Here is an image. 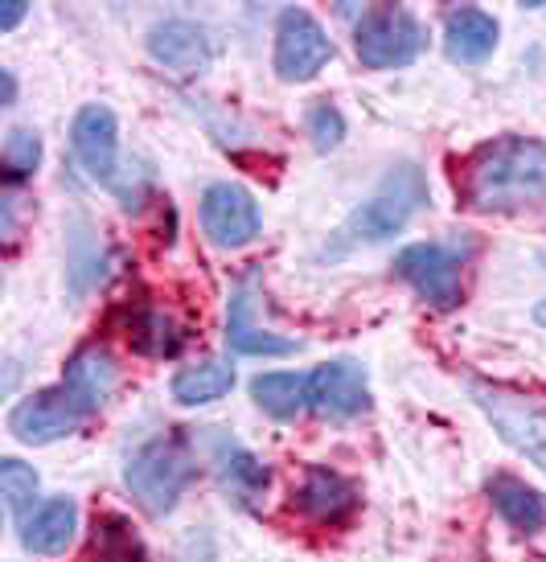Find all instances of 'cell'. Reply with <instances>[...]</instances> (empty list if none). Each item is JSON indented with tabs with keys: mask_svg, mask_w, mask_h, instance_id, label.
Instances as JSON below:
<instances>
[{
	"mask_svg": "<svg viewBox=\"0 0 546 562\" xmlns=\"http://www.w3.org/2000/svg\"><path fill=\"white\" fill-rule=\"evenodd\" d=\"M91 415H94L91 406L82 403L66 382H58V386H49V391H37V394H30V398H21V403L9 411V431H13L21 443L42 448V443L75 436Z\"/></svg>",
	"mask_w": 546,
	"mask_h": 562,
	"instance_id": "cell-6",
	"label": "cell"
},
{
	"mask_svg": "<svg viewBox=\"0 0 546 562\" xmlns=\"http://www.w3.org/2000/svg\"><path fill=\"white\" fill-rule=\"evenodd\" d=\"M534 321H538V325H546V300H538V308H534Z\"/></svg>",
	"mask_w": 546,
	"mask_h": 562,
	"instance_id": "cell-29",
	"label": "cell"
},
{
	"mask_svg": "<svg viewBox=\"0 0 546 562\" xmlns=\"http://www.w3.org/2000/svg\"><path fill=\"white\" fill-rule=\"evenodd\" d=\"M250 398L271 419H297L309 411V374H288V370L255 374L250 378Z\"/></svg>",
	"mask_w": 546,
	"mask_h": 562,
	"instance_id": "cell-21",
	"label": "cell"
},
{
	"mask_svg": "<svg viewBox=\"0 0 546 562\" xmlns=\"http://www.w3.org/2000/svg\"><path fill=\"white\" fill-rule=\"evenodd\" d=\"M4 181L9 186H21V181H30L37 165H42V136L30 132V127H13L9 136H4Z\"/></svg>",
	"mask_w": 546,
	"mask_h": 562,
	"instance_id": "cell-24",
	"label": "cell"
},
{
	"mask_svg": "<svg viewBox=\"0 0 546 562\" xmlns=\"http://www.w3.org/2000/svg\"><path fill=\"white\" fill-rule=\"evenodd\" d=\"M186 328L160 308H136L127 316V341L144 358H177L186 349Z\"/></svg>",
	"mask_w": 546,
	"mask_h": 562,
	"instance_id": "cell-20",
	"label": "cell"
},
{
	"mask_svg": "<svg viewBox=\"0 0 546 562\" xmlns=\"http://www.w3.org/2000/svg\"><path fill=\"white\" fill-rule=\"evenodd\" d=\"M484 488H489V501H493L498 517L510 521L514 530L538 533L546 526V497L538 488H531L526 481H517L510 472H498V476H489Z\"/></svg>",
	"mask_w": 546,
	"mask_h": 562,
	"instance_id": "cell-19",
	"label": "cell"
},
{
	"mask_svg": "<svg viewBox=\"0 0 546 562\" xmlns=\"http://www.w3.org/2000/svg\"><path fill=\"white\" fill-rule=\"evenodd\" d=\"M16 526H21V547L30 554H42V559L63 554L78 530V505L70 497H49L33 505Z\"/></svg>",
	"mask_w": 546,
	"mask_h": 562,
	"instance_id": "cell-14",
	"label": "cell"
},
{
	"mask_svg": "<svg viewBox=\"0 0 546 562\" xmlns=\"http://www.w3.org/2000/svg\"><path fill=\"white\" fill-rule=\"evenodd\" d=\"M148 54L160 66H169V70L193 75V70H202L214 58V42H210V33L198 21L169 16V21H156L148 30Z\"/></svg>",
	"mask_w": 546,
	"mask_h": 562,
	"instance_id": "cell-13",
	"label": "cell"
},
{
	"mask_svg": "<svg viewBox=\"0 0 546 562\" xmlns=\"http://www.w3.org/2000/svg\"><path fill=\"white\" fill-rule=\"evenodd\" d=\"M210 456H214V464H219V476L222 484L231 488L234 497H259L267 493V484H271V469H267L259 456H250L238 439L231 436H210Z\"/></svg>",
	"mask_w": 546,
	"mask_h": 562,
	"instance_id": "cell-18",
	"label": "cell"
},
{
	"mask_svg": "<svg viewBox=\"0 0 546 562\" xmlns=\"http://www.w3.org/2000/svg\"><path fill=\"white\" fill-rule=\"evenodd\" d=\"M0 79H4V103H13V99H16V79H13V70H0Z\"/></svg>",
	"mask_w": 546,
	"mask_h": 562,
	"instance_id": "cell-28",
	"label": "cell"
},
{
	"mask_svg": "<svg viewBox=\"0 0 546 562\" xmlns=\"http://www.w3.org/2000/svg\"><path fill=\"white\" fill-rule=\"evenodd\" d=\"M444 49H448L453 63H484L498 49V21H493V13L472 9V4L453 9V13L444 16Z\"/></svg>",
	"mask_w": 546,
	"mask_h": 562,
	"instance_id": "cell-15",
	"label": "cell"
},
{
	"mask_svg": "<svg viewBox=\"0 0 546 562\" xmlns=\"http://www.w3.org/2000/svg\"><path fill=\"white\" fill-rule=\"evenodd\" d=\"M427 205V177H423L420 165H394V169L382 177V186L366 198V202L349 214V222L342 226V238L354 247V243H387L390 235H399L406 222L420 214Z\"/></svg>",
	"mask_w": 546,
	"mask_h": 562,
	"instance_id": "cell-3",
	"label": "cell"
},
{
	"mask_svg": "<svg viewBox=\"0 0 546 562\" xmlns=\"http://www.w3.org/2000/svg\"><path fill=\"white\" fill-rule=\"evenodd\" d=\"M292 497H297L292 505L309 521H316V526H345V521H354V514H358L361 505L354 481H345L342 472L321 469V464L304 472V481H300V488Z\"/></svg>",
	"mask_w": 546,
	"mask_h": 562,
	"instance_id": "cell-12",
	"label": "cell"
},
{
	"mask_svg": "<svg viewBox=\"0 0 546 562\" xmlns=\"http://www.w3.org/2000/svg\"><path fill=\"white\" fill-rule=\"evenodd\" d=\"M198 214H202L205 238H210L214 247H226V250L247 247L250 238L264 231L259 202H255L243 186H234V181H219V186L205 189Z\"/></svg>",
	"mask_w": 546,
	"mask_h": 562,
	"instance_id": "cell-9",
	"label": "cell"
},
{
	"mask_svg": "<svg viewBox=\"0 0 546 562\" xmlns=\"http://www.w3.org/2000/svg\"><path fill=\"white\" fill-rule=\"evenodd\" d=\"M63 382L91 411H99L111 398V391L120 386V366H115V358H111L103 345H82L75 358L66 361Z\"/></svg>",
	"mask_w": 546,
	"mask_h": 562,
	"instance_id": "cell-17",
	"label": "cell"
},
{
	"mask_svg": "<svg viewBox=\"0 0 546 562\" xmlns=\"http://www.w3.org/2000/svg\"><path fill=\"white\" fill-rule=\"evenodd\" d=\"M304 124H309V136L321 153H333V148L345 140V115L333 108V103H325V99H316V103L304 111Z\"/></svg>",
	"mask_w": 546,
	"mask_h": 562,
	"instance_id": "cell-26",
	"label": "cell"
},
{
	"mask_svg": "<svg viewBox=\"0 0 546 562\" xmlns=\"http://www.w3.org/2000/svg\"><path fill=\"white\" fill-rule=\"evenodd\" d=\"M468 394L498 427V436L546 472V403L505 386H489V382H472Z\"/></svg>",
	"mask_w": 546,
	"mask_h": 562,
	"instance_id": "cell-5",
	"label": "cell"
},
{
	"mask_svg": "<svg viewBox=\"0 0 546 562\" xmlns=\"http://www.w3.org/2000/svg\"><path fill=\"white\" fill-rule=\"evenodd\" d=\"M21 16H25V4L21 0H9V4H0V30L9 33L21 25Z\"/></svg>",
	"mask_w": 546,
	"mask_h": 562,
	"instance_id": "cell-27",
	"label": "cell"
},
{
	"mask_svg": "<svg viewBox=\"0 0 546 562\" xmlns=\"http://www.w3.org/2000/svg\"><path fill=\"white\" fill-rule=\"evenodd\" d=\"M394 271L403 276L415 292H420L432 308H456L465 300V267L453 250L436 247V243H411V247L399 250L394 259Z\"/></svg>",
	"mask_w": 546,
	"mask_h": 562,
	"instance_id": "cell-8",
	"label": "cell"
},
{
	"mask_svg": "<svg viewBox=\"0 0 546 562\" xmlns=\"http://www.w3.org/2000/svg\"><path fill=\"white\" fill-rule=\"evenodd\" d=\"M70 148L78 169L91 181L115 189L120 186V127L103 103H87L70 124Z\"/></svg>",
	"mask_w": 546,
	"mask_h": 562,
	"instance_id": "cell-10",
	"label": "cell"
},
{
	"mask_svg": "<svg viewBox=\"0 0 546 562\" xmlns=\"http://www.w3.org/2000/svg\"><path fill=\"white\" fill-rule=\"evenodd\" d=\"M172 398L181 406H205V403H219L234 391V366L226 361H198V366H186L177 370L169 382Z\"/></svg>",
	"mask_w": 546,
	"mask_h": 562,
	"instance_id": "cell-22",
	"label": "cell"
},
{
	"mask_svg": "<svg viewBox=\"0 0 546 562\" xmlns=\"http://www.w3.org/2000/svg\"><path fill=\"white\" fill-rule=\"evenodd\" d=\"M333 58V42H328L325 25L309 13V9H283L276 21V75L283 82H309Z\"/></svg>",
	"mask_w": 546,
	"mask_h": 562,
	"instance_id": "cell-7",
	"label": "cell"
},
{
	"mask_svg": "<svg viewBox=\"0 0 546 562\" xmlns=\"http://www.w3.org/2000/svg\"><path fill=\"white\" fill-rule=\"evenodd\" d=\"M465 202L481 214H505L546 202V144L501 136L481 144L465 165Z\"/></svg>",
	"mask_w": 546,
	"mask_h": 562,
	"instance_id": "cell-1",
	"label": "cell"
},
{
	"mask_svg": "<svg viewBox=\"0 0 546 562\" xmlns=\"http://www.w3.org/2000/svg\"><path fill=\"white\" fill-rule=\"evenodd\" d=\"M309 411L325 419H358L370 411V378L358 361L337 358L309 374Z\"/></svg>",
	"mask_w": 546,
	"mask_h": 562,
	"instance_id": "cell-11",
	"label": "cell"
},
{
	"mask_svg": "<svg viewBox=\"0 0 546 562\" xmlns=\"http://www.w3.org/2000/svg\"><path fill=\"white\" fill-rule=\"evenodd\" d=\"M198 481V452L186 436H156L124 464V484L148 517H169L189 484Z\"/></svg>",
	"mask_w": 546,
	"mask_h": 562,
	"instance_id": "cell-2",
	"label": "cell"
},
{
	"mask_svg": "<svg viewBox=\"0 0 546 562\" xmlns=\"http://www.w3.org/2000/svg\"><path fill=\"white\" fill-rule=\"evenodd\" d=\"M82 562H148V550H144V542L124 517L108 514L94 521L91 547H87Z\"/></svg>",
	"mask_w": 546,
	"mask_h": 562,
	"instance_id": "cell-23",
	"label": "cell"
},
{
	"mask_svg": "<svg viewBox=\"0 0 546 562\" xmlns=\"http://www.w3.org/2000/svg\"><path fill=\"white\" fill-rule=\"evenodd\" d=\"M354 49L366 70L411 66L427 49V30L411 9L378 4L370 13H361L358 30H354Z\"/></svg>",
	"mask_w": 546,
	"mask_h": 562,
	"instance_id": "cell-4",
	"label": "cell"
},
{
	"mask_svg": "<svg viewBox=\"0 0 546 562\" xmlns=\"http://www.w3.org/2000/svg\"><path fill=\"white\" fill-rule=\"evenodd\" d=\"M226 345L243 358H288L297 353L300 341L292 337H280V333H267L250 321V292L238 288L231 296V313H226Z\"/></svg>",
	"mask_w": 546,
	"mask_h": 562,
	"instance_id": "cell-16",
	"label": "cell"
},
{
	"mask_svg": "<svg viewBox=\"0 0 546 562\" xmlns=\"http://www.w3.org/2000/svg\"><path fill=\"white\" fill-rule=\"evenodd\" d=\"M0 493H4V505H9V514L21 521V517L33 509V497H37V472L30 464H21V460H0Z\"/></svg>",
	"mask_w": 546,
	"mask_h": 562,
	"instance_id": "cell-25",
	"label": "cell"
}]
</instances>
